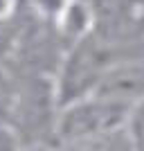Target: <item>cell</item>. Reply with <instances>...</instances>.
<instances>
[{"mask_svg": "<svg viewBox=\"0 0 144 151\" xmlns=\"http://www.w3.org/2000/svg\"><path fill=\"white\" fill-rule=\"evenodd\" d=\"M95 93L128 104L144 97V59H115L106 68Z\"/></svg>", "mask_w": 144, "mask_h": 151, "instance_id": "cell-3", "label": "cell"}, {"mask_svg": "<svg viewBox=\"0 0 144 151\" xmlns=\"http://www.w3.org/2000/svg\"><path fill=\"white\" fill-rule=\"evenodd\" d=\"M128 104L90 93L61 104L54 122V142L61 147H131L124 131Z\"/></svg>", "mask_w": 144, "mask_h": 151, "instance_id": "cell-1", "label": "cell"}, {"mask_svg": "<svg viewBox=\"0 0 144 151\" xmlns=\"http://www.w3.org/2000/svg\"><path fill=\"white\" fill-rule=\"evenodd\" d=\"M124 131L131 149H144V97L128 106Z\"/></svg>", "mask_w": 144, "mask_h": 151, "instance_id": "cell-4", "label": "cell"}, {"mask_svg": "<svg viewBox=\"0 0 144 151\" xmlns=\"http://www.w3.org/2000/svg\"><path fill=\"white\" fill-rule=\"evenodd\" d=\"M11 99H14V79L0 65V115L7 117L9 108H11Z\"/></svg>", "mask_w": 144, "mask_h": 151, "instance_id": "cell-6", "label": "cell"}, {"mask_svg": "<svg viewBox=\"0 0 144 151\" xmlns=\"http://www.w3.org/2000/svg\"><path fill=\"white\" fill-rule=\"evenodd\" d=\"M115 47V43L106 41L92 29L88 36L70 43L63 50V57L54 72L59 106L97 90L106 68L117 59Z\"/></svg>", "mask_w": 144, "mask_h": 151, "instance_id": "cell-2", "label": "cell"}, {"mask_svg": "<svg viewBox=\"0 0 144 151\" xmlns=\"http://www.w3.org/2000/svg\"><path fill=\"white\" fill-rule=\"evenodd\" d=\"M16 147H23V140H20L16 126L5 115H0V149H16Z\"/></svg>", "mask_w": 144, "mask_h": 151, "instance_id": "cell-5", "label": "cell"}]
</instances>
